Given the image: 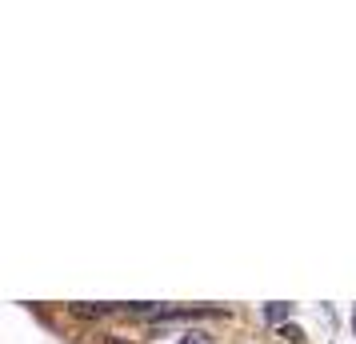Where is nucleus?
Here are the masks:
<instances>
[{
  "instance_id": "2",
  "label": "nucleus",
  "mask_w": 356,
  "mask_h": 344,
  "mask_svg": "<svg viewBox=\"0 0 356 344\" xmlns=\"http://www.w3.org/2000/svg\"><path fill=\"white\" fill-rule=\"evenodd\" d=\"M180 344H212V336H209V332H200V328H193V332H184V336H180Z\"/></svg>"
},
{
  "instance_id": "1",
  "label": "nucleus",
  "mask_w": 356,
  "mask_h": 344,
  "mask_svg": "<svg viewBox=\"0 0 356 344\" xmlns=\"http://www.w3.org/2000/svg\"><path fill=\"white\" fill-rule=\"evenodd\" d=\"M108 312H116L113 304H72V316H81V320H100Z\"/></svg>"
},
{
  "instance_id": "3",
  "label": "nucleus",
  "mask_w": 356,
  "mask_h": 344,
  "mask_svg": "<svg viewBox=\"0 0 356 344\" xmlns=\"http://www.w3.org/2000/svg\"><path fill=\"white\" fill-rule=\"evenodd\" d=\"M289 304H268V309H264V316H268V320H284V316H289Z\"/></svg>"
}]
</instances>
